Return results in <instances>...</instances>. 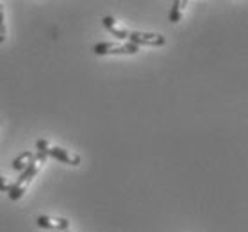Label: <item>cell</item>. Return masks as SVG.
Segmentation results:
<instances>
[{
    "label": "cell",
    "mask_w": 248,
    "mask_h": 232,
    "mask_svg": "<svg viewBox=\"0 0 248 232\" xmlns=\"http://www.w3.org/2000/svg\"><path fill=\"white\" fill-rule=\"evenodd\" d=\"M7 27H6V15H4V6L0 4V43L6 41Z\"/></svg>",
    "instance_id": "9c48e42d"
},
{
    "label": "cell",
    "mask_w": 248,
    "mask_h": 232,
    "mask_svg": "<svg viewBox=\"0 0 248 232\" xmlns=\"http://www.w3.org/2000/svg\"><path fill=\"white\" fill-rule=\"evenodd\" d=\"M187 2L186 0H175L171 9H170V22L171 23H179L182 20V15L186 11Z\"/></svg>",
    "instance_id": "ba28073f"
},
{
    "label": "cell",
    "mask_w": 248,
    "mask_h": 232,
    "mask_svg": "<svg viewBox=\"0 0 248 232\" xmlns=\"http://www.w3.org/2000/svg\"><path fill=\"white\" fill-rule=\"evenodd\" d=\"M96 56H113V54H124V56H136L140 52V46L132 43H96L93 46Z\"/></svg>",
    "instance_id": "3957f363"
},
{
    "label": "cell",
    "mask_w": 248,
    "mask_h": 232,
    "mask_svg": "<svg viewBox=\"0 0 248 232\" xmlns=\"http://www.w3.org/2000/svg\"><path fill=\"white\" fill-rule=\"evenodd\" d=\"M9 189H11V184L6 181V177H0V191L9 193Z\"/></svg>",
    "instance_id": "30bf717a"
},
{
    "label": "cell",
    "mask_w": 248,
    "mask_h": 232,
    "mask_svg": "<svg viewBox=\"0 0 248 232\" xmlns=\"http://www.w3.org/2000/svg\"><path fill=\"white\" fill-rule=\"evenodd\" d=\"M36 148H38V152L45 154V155H52V157L59 159L62 163L72 164V166H79L80 161H82L77 152L66 150V148H62V147H50V143L46 141V139H38V141H36Z\"/></svg>",
    "instance_id": "7a4b0ae2"
},
{
    "label": "cell",
    "mask_w": 248,
    "mask_h": 232,
    "mask_svg": "<svg viewBox=\"0 0 248 232\" xmlns=\"http://www.w3.org/2000/svg\"><path fill=\"white\" fill-rule=\"evenodd\" d=\"M38 227H41V229H50L54 232H62V231H70V221L66 218L40 216L38 218Z\"/></svg>",
    "instance_id": "5b68a950"
},
{
    "label": "cell",
    "mask_w": 248,
    "mask_h": 232,
    "mask_svg": "<svg viewBox=\"0 0 248 232\" xmlns=\"http://www.w3.org/2000/svg\"><path fill=\"white\" fill-rule=\"evenodd\" d=\"M102 23H104V27L108 29L111 34L116 36V38H120V40H129L130 31H127L125 27H122V25H120L113 16H104L102 18Z\"/></svg>",
    "instance_id": "8992f818"
},
{
    "label": "cell",
    "mask_w": 248,
    "mask_h": 232,
    "mask_svg": "<svg viewBox=\"0 0 248 232\" xmlns=\"http://www.w3.org/2000/svg\"><path fill=\"white\" fill-rule=\"evenodd\" d=\"M62 232H72V231H62Z\"/></svg>",
    "instance_id": "8fae6325"
},
{
    "label": "cell",
    "mask_w": 248,
    "mask_h": 232,
    "mask_svg": "<svg viewBox=\"0 0 248 232\" xmlns=\"http://www.w3.org/2000/svg\"><path fill=\"white\" fill-rule=\"evenodd\" d=\"M34 161V154L32 152H22L18 157L13 159V170H16V171H23V170H27V166Z\"/></svg>",
    "instance_id": "52a82bcc"
},
{
    "label": "cell",
    "mask_w": 248,
    "mask_h": 232,
    "mask_svg": "<svg viewBox=\"0 0 248 232\" xmlns=\"http://www.w3.org/2000/svg\"><path fill=\"white\" fill-rule=\"evenodd\" d=\"M45 161H46L45 154L38 152V155H34V161L27 166V170H23L20 179H18L15 184H11V189H9V198H11V200H20V198L25 195L29 184L34 181V177L40 173L41 166L45 164Z\"/></svg>",
    "instance_id": "6da1fadb"
},
{
    "label": "cell",
    "mask_w": 248,
    "mask_h": 232,
    "mask_svg": "<svg viewBox=\"0 0 248 232\" xmlns=\"http://www.w3.org/2000/svg\"><path fill=\"white\" fill-rule=\"evenodd\" d=\"M129 43L140 46V45H148V46H164L166 45V38L157 32H141V31H130L129 34Z\"/></svg>",
    "instance_id": "277c9868"
}]
</instances>
